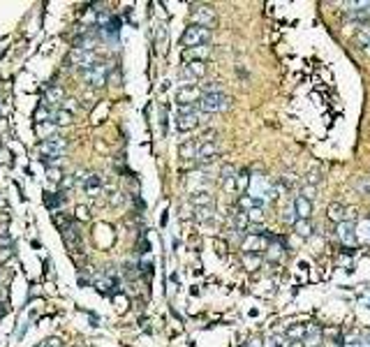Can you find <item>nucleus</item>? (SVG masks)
<instances>
[{"mask_svg":"<svg viewBox=\"0 0 370 347\" xmlns=\"http://www.w3.org/2000/svg\"><path fill=\"white\" fill-rule=\"evenodd\" d=\"M220 176H222V180H227V178H236V169H234V165H225L220 169Z\"/></svg>","mask_w":370,"mask_h":347,"instance_id":"72a5a7b5","label":"nucleus"},{"mask_svg":"<svg viewBox=\"0 0 370 347\" xmlns=\"http://www.w3.org/2000/svg\"><path fill=\"white\" fill-rule=\"evenodd\" d=\"M49 180H53V183H60V180H63V174H60L58 167H49Z\"/></svg>","mask_w":370,"mask_h":347,"instance_id":"c9c22d12","label":"nucleus"},{"mask_svg":"<svg viewBox=\"0 0 370 347\" xmlns=\"http://www.w3.org/2000/svg\"><path fill=\"white\" fill-rule=\"evenodd\" d=\"M338 239L340 243L347 248V252L354 254V248H356V227L351 222H340L338 225Z\"/></svg>","mask_w":370,"mask_h":347,"instance_id":"0eeeda50","label":"nucleus"},{"mask_svg":"<svg viewBox=\"0 0 370 347\" xmlns=\"http://www.w3.org/2000/svg\"><path fill=\"white\" fill-rule=\"evenodd\" d=\"M314 192H317V188H312V185H303V190H301V197L310 199V197H312Z\"/></svg>","mask_w":370,"mask_h":347,"instance_id":"a19ab883","label":"nucleus"},{"mask_svg":"<svg viewBox=\"0 0 370 347\" xmlns=\"http://www.w3.org/2000/svg\"><path fill=\"white\" fill-rule=\"evenodd\" d=\"M197 151H199L197 141H185L178 146V155L183 157V160H194V157H197Z\"/></svg>","mask_w":370,"mask_h":347,"instance_id":"a211bd4d","label":"nucleus"},{"mask_svg":"<svg viewBox=\"0 0 370 347\" xmlns=\"http://www.w3.org/2000/svg\"><path fill=\"white\" fill-rule=\"evenodd\" d=\"M229 106V97L225 93H208V95H201L199 100V109L203 114H215V111H225Z\"/></svg>","mask_w":370,"mask_h":347,"instance_id":"f03ea898","label":"nucleus"},{"mask_svg":"<svg viewBox=\"0 0 370 347\" xmlns=\"http://www.w3.org/2000/svg\"><path fill=\"white\" fill-rule=\"evenodd\" d=\"M5 310H7V308H5V303H0V317L5 315Z\"/></svg>","mask_w":370,"mask_h":347,"instance_id":"8fccbe9b","label":"nucleus"},{"mask_svg":"<svg viewBox=\"0 0 370 347\" xmlns=\"http://www.w3.org/2000/svg\"><path fill=\"white\" fill-rule=\"evenodd\" d=\"M116 303H118V308H127V299L125 296H116Z\"/></svg>","mask_w":370,"mask_h":347,"instance_id":"a18cd8bd","label":"nucleus"},{"mask_svg":"<svg viewBox=\"0 0 370 347\" xmlns=\"http://www.w3.org/2000/svg\"><path fill=\"white\" fill-rule=\"evenodd\" d=\"M305 180H308V183H305V185H312V188H317V183H319V180H322V178H319V174H314V171H310V174H308V178H305Z\"/></svg>","mask_w":370,"mask_h":347,"instance_id":"ea45409f","label":"nucleus"},{"mask_svg":"<svg viewBox=\"0 0 370 347\" xmlns=\"http://www.w3.org/2000/svg\"><path fill=\"white\" fill-rule=\"evenodd\" d=\"M12 254H14L12 245H0V264H5L7 259H12Z\"/></svg>","mask_w":370,"mask_h":347,"instance_id":"473e14b6","label":"nucleus"},{"mask_svg":"<svg viewBox=\"0 0 370 347\" xmlns=\"http://www.w3.org/2000/svg\"><path fill=\"white\" fill-rule=\"evenodd\" d=\"M356 40H359V44H361V46H368V44H370V26L361 28V32L356 35Z\"/></svg>","mask_w":370,"mask_h":347,"instance_id":"2f4dec72","label":"nucleus"},{"mask_svg":"<svg viewBox=\"0 0 370 347\" xmlns=\"http://www.w3.org/2000/svg\"><path fill=\"white\" fill-rule=\"evenodd\" d=\"M345 347H361V342L359 340H347V342H342Z\"/></svg>","mask_w":370,"mask_h":347,"instance_id":"de8ad7c7","label":"nucleus"},{"mask_svg":"<svg viewBox=\"0 0 370 347\" xmlns=\"http://www.w3.org/2000/svg\"><path fill=\"white\" fill-rule=\"evenodd\" d=\"M139 252H143V254L148 252V241H143V243H139Z\"/></svg>","mask_w":370,"mask_h":347,"instance_id":"09e8293b","label":"nucleus"},{"mask_svg":"<svg viewBox=\"0 0 370 347\" xmlns=\"http://www.w3.org/2000/svg\"><path fill=\"white\" fill-rule=\"evenodd\" d=\"M185 49H192V46H206L211 42V28H201V26H188L180 37Z\"/></svg>","mask_w":370,"mask_h":347,"instance_id":"f257e3e1","label":"nucleus"},{"mask_svg":"<svg viewBox=\"0 0 370 347\" xmlns=\"http://www.w3.org/2000/svg\"><path fill=\"white\" fill-rule=\"evenodd\" d=\"M248 185H250V174L248 171L236 174V190H248Z\"/></svg>","mask_w":370,"mask_h":347,"instance_id":"bb28decb","label":"nucleus"},{"mask_svg":"<svg viewBox=\"0 0 370 347\" xmlns=\"http://www.w3.org/2000/svg\"><path fill=\"white\" fill-rule=\"evenodd\" d=\"M254 206H259V204L254 202V199L250 197V194H243V197L238 199V211H245V213H248L250 208H254ZM259 208H262V206H259Z\"/></svg>","mask_w":370,"mask_h":347,"instance_id":"b1692460","label":"nucleus"},{"mask_svg":"<svg viewBox=\"0 0 370 347\" xmlns=\"http://www.w3.org/2000/svg\"><path fill=\"white\" fill-rule=\"evenodd\" d=\"M74 183H77V178H74V174H67L63 180H60V185H63L65 190H69V188H74Z\"/></svg>","mask_w":370,"mask_h":347,"instance_id":"e433bc0d","label":"nucleus"},{"mask_svg":"<svg viewBox=\"0 0 370 347\" xmlns=\"http://www.w3.org/2000/svg\"><path fill=\"white\" fill-rule=\"evenodd\" d=\"M206 74V63H188L180 69V79H197Z\"/></svg>","mask_w":370,"mask_h":347,"instance_id":"2eb2a0df","label":"nucleus"},{"mask_svg":"<svg viewBox=\"0 0 370 347\" xmlns=\"http://www.w3.org/2000/svg\"><path fill=\"white\" fill-rule=\"evenodd\" d=\"M194 217H197L199 222H206V220H211V217H213V208H211V206L197 208V211H194Z\"/></svg>","mask_w":370,"mask_h":347,"instance_id":"c85d7f7f","label":"nucleus"},{"mask_svg":"<svg viewBox=\"0 0 370 347\" xmlns=\"http://www.w3.org/2000/svg\"><path fill=\"white\" fill-rule=\"evenodd\" d=\"M208 56H211V49H208V46H192V49H185L183 51L185 65H188V63H203Z\"/></svg>","mask_w":370,"mask_h":347,"instance_id":"f8f14e48","label":"nucleus"},{"mask_svg":"<svg viewBox=\"0 0 370 347\" xmlns=\"http://www.w3.org/2000/svg\"><path fill=\"white\" fill-rule=\"evenodd\" d=\"M303 345L305 347H319L322 345V331L317 326H308V333L303 338Z\"/></svg>","mask_w":370,"mask_h":347,"instance_id":"aec40b11","label":"nucleus"},{"mask_svg":"<svg viewBox=\"0 0 370 347\" xmlns=\"http://www.w3.org/2000/svg\"><path fill=\"white\" fill-rule=\"evenodd\" d=\"M95 287H97L100 294H114L116 291V282L111 280V278H106V276H97L95 278Z\"/></svg>","mask_w":370,"mask_h":347,"instance_id":"6ab92c4d","label":"nucleus"},{"mask_svg":"<svg viewBox=\"0 0 370 347\" xmlns=\"http://www.w3.org/2000/svg\"><path fill=\"white\" fill-rule=\"evenodd\" d=\"M63 199H65V194H46L44 197V204L49 208H58L60 204H63Z\"/></svg>","mask_w":370,"mask_h":347,"instance_id":"cd10ccee","label":"nucleus"},{"mask_svg":"<svg viewBox=\"0 0 370 347\" xmlns=\"http://www.w3.org/2000/svg\"><path fill=\"white\" fill-rule=\"evenodd\" d=\"M53 120H55L58 125H67L69 120H72V111H65V109L53 111Z\"/></svg>","mask_w":370,"mask_h":347,"instance_id":"a878e982","label":"nucleus"},{"mask_svg":"<svg viewBox=\"0 0 370 347\" xmlns=\"http://www.w3.org/2000/svg\"><path fill=\"white\" fill-rule=\"evenodd\" d=\"M203 95H208V93H222V88H220V83L217 81H208V83H203Z\"/></svg>","mask_w":370,"mask_h":347,"instance_id":"f704fd0d","label":"nucleus"},{"mask_svg":"<svg viewBox=\"0 0 370 347\" xmlns=\"http://www.w3.org/2000/svg\"><path fill=\"white\" fill-rule=\"evenodd\" d=\"M100 185H102V178H100V176H97V174H90V176L86 178V183H83V188H86V190H97Z\"/></svg>","mask_w":370,"mask_h":347,"instance_id":"c756f323","label":"nucleus"},{"mask_svg":"<svg viewBox=\"0 0 370 347\" xmlns=\"http://www.w3.org/2000/svg\"><path fill=\"white\" fill-rule=\"evenodd\" d=\"M201 100V88L194 86V83H188V86H180L178 93H176V104H199Z\"/></svg>","mask_w":370,"mask_h":347,"instance_id":"39448f33","label":"nucleus"},{"mask_svg":"<svg viewBox=\"0 0 370 347\" xmlns=\"http://www.w3.org/2000/svg\"><path fill=\"white\" fill-rule=\"evenodd\" d=\"M192 26H201V28H211L215 23V9L211 5H192Z\"/></svg>","mask_w":370,"mask_h":347,"instance_id":"7ed1b4c3","label":"nucleus"},{"mask_svg":"<svg viewBox=\"0 0 370 347\" xmlns=\"http://www.w3.org/2000/svg\"><path fill=\"white\" fill-rule=\"evenodd\" d=\"M282 217H285V222H289V225H294V222H296V213H294V206H289V208H287V211H285V215H282Z\"/></svg>","mask_w":370,"mask_h":347,"instance_id":"4c0bfd02","label":"nucleus"},{"mask_svg":"<svg viewBox=\"0 0 370 347\" xmlns=\"http://www.w3.org/2000/svg\"><path fill=\"white\" fill-rule=\"evenodd\" d=\"M245 347H264V342H262V338H252V340H250Z\"/></svg>","mask_w":370,"mask_h":347,"instance_id":"c03bdc74","label":"nucleus"},{"mask_svg":"<svg viewBox=\"0 0 370 347\" xmlns=\"http://www.w3.org/2000/svg\"><path fill=\"white\" fill-rule=\"evenodd\" d=\"M243 266L248 271H254V268L262 266V254H254V252H243Z\"/></svg>","mask_w":370,"mask_h":347,"instance_id":"4be33fe9","label":"nucleus"},{"mask_svg":"<svg viewBox=\"0 0 370 347\" xmlns=\"http://www.w3.org/2000/svg\"><path fill=\"white\" fill-rule=\"evenodd\" d=\"M77 217L79 220H88V217H90V211H88L86 206H79L77 208Z\"/></svg>","mask_w":370,"mask_h":347,"instance_id":"79ce46f5","label":"nucleus"},{"mask_svg":"<svg viewBox=\"0 0 370 347\" xmlns=\"http://www.w3.org/2000/svg\"><path fill=\"white\" fill-rule=\"evenodd\" d=\"M217 153H220V146H217V141H203L199 143V151H197V160H211V157H215Z\"/></svg>","mask_w":370,"mask_h":347,"instance_id":"4468645a","label":"nucleus"},{"mask_svg":"<svg viewBox=\"0 0 370 347\" xmlns=\"http://www.w3.org/2000/svg\"><path fill=\"white\" fill-rule=\"evenodd\" d=\"M190 202H192L197 208H203V206H211L213 197H211V192H208V190H194V192L190 194Z\"/></svg>","mask_w":370,"mask_h":347,"instance_id":"f3484780","label":"nucleus"},{"mask_svg":"<svg viewBox=\"0 0 370 347\" xmlns=\"http://www.w3.org/2000/svg\"><path fill=\"white\" fill-rule=\"evenodd\" d=\"M201 120H206V116L199 114V111H192V114L185 116H176V127H178V132H190V130L199 127Z\"/></svg>","mask_w":370,"mask_h":347,"instance_id":"6e6552de","label":"nucleus"},{"mask_svg":"<svg viewBox=\"0 0 370 347\" xmlns=\"http://www.w3.org/2000/svg\"><path fill=\"white\" fill-rule=\"evenodd\" d=\"M106 72H109V69H106V65H92L90 69H86V72H83V77H86V81L90 83V86H95V88H100V86H104L106 81H109V77H106Z\"/></svg>","mask_w":370,"mask_h":347,"instance_id":"9d476101","label":"nucleus"},{"mask_svg":"<svg viewBox=\"0 0 370 347\" xmlns=\"http://www.w3.org/2000/svg\"><path fill=\"white\" fill-rule=\"evenodd\" d=\"M291 227H294V234H299L301 239H308V236L312 234V225H310V220H299V217H296V222Z\"/></svg>","mask_w":370,"mask_h":347,"instance_id":"412c9836","label":"nucleus"},{"mask_svg":"<svg viewBox=\"0 0 370 347\" xmlns=\"http://www.w3.org/2000/svg\"><path fill=\"white\" fill-rule=\"evenodd\" d=\"M268 236L266 234H248L243 239V252H254V254H259V252H264V250L268 248Z\"/></svg>","mask_w":370,"mask_h":347,"instance_id":"423d86ee","label":"nucleus"},{"mask_svg":"<svg viewBox=\"0 0 370 347\" xmlns=\"http://www.w3.org/2000/svg\"><path fill=\"white\" fill-rule=\"evenodd\" d=\"M7 222H9V213L3 211V213H0V225H7Z\"/></svg>","mask_w":370,"mask_h":347,"instance_id":"49530a36","label":"nucleus"},{"mask_svg":"<svg viewBox=\"0 0 370 347\" xmlns=\"http://www.w3.org/2000/svg\"><path fill=\"white\" fill-rule=\"evenodd\" d=\"M65 148H67V141H65L63 137H58V134H53V137H49L46 141H42L40 151L44 157H51V160H60L65 153Z\"/></svg>","mask_w":370,"mask_h":347,"instance_id":"20e7f679","label":"nucleus"},{"mask_svg":"<svg viewBox=\"0 0 370 347\" xmlns=\"http://www.w3.org/2000/svg\"><path fill=\"white\" fill-rule=\"evenodd\" d=\"M67 60L74 65H79V67L86 72V69H90L92 65H95V53H92V51H83V49H72L67 56Z\"/></svg>","mask_w":370,"mask_h":347,"instance_id":"1a4fd4ad","label":"nucleus"},{"mask_svg":"<svg viewBox=\"0 0 370 347\" xmlns=\"http://www.w3.org/2000/svg\"><path fill=\"white\" fill-rule=\"evenodd\" d=\"M192 111H197V106H194V104H178V116L192 114Z\"/></svg>","mask_w":370,"mask_h":347,"instance_id":"58836bf2","label":"nucleus"},{"mask_svg":"<svg viewBox=\"0 0 370 347\" xmlns=\"http://www.w3.org/2000/svg\"><path fill=\"white\" fill-rule=\"evenodd\" d=\"M326 215H328V220H333V222H347V208L342 206L340 202H331L328 204V208H326Z\"/></svg>","mask_w":370,"mask_h":347,"instance_id":"ddd939ff","label":"nucleus"},{"mask_svg":"<svg viewBox=\"0 0 370 347\" xmlns=\"http://www.w3.org/2000/svg\"><path fill=\"white\" fill-rule=\"evenodd\" d=\"M305 333H308V326H305V324H289L285 336H287V340H291V342H303Z\"/></svg>","mask_w":370,"mask_h":347,"instance_id":"dca6fc26","label":"nucleus"},{"mask_svg":"<svg viewBox=\"0 0 370 347\" xmlns=\"http://www.w3.org/2000/svg\"><path fill=\"white\" fill-rule=\"evenodd\" d=\"M225 190H227V192H234V190H236V178H227L225 180Z\"/></svg>","mask_w":370,"mask_h":347,"instance_id":"37998d69","label":"nucleus"},{"mask_svg":"<svg viewBox=\"0 0 370 347\" xmlns=\"http://www.w3.org/2000/svg\"><path fill=\"white\" fill-rule=\"evenodd\" d=\"M291 206H294V213L299 220H310V215H312V202L305 197H294V202H291Z\"/></svg>","mask_w":370,"mask_h":347,"instance_id":"9b49d317","label":"nucleus"},{"mask_svg":"<svg viewBox=\"0 0 370 347\" xmlns=\"http://www.w3.org/2000/svg\"><path fill=\"white\" fill-rule=\"evenodd\" d=\"M248 220H250V225H252V222H262L264 220V211L259 206L250 208V211H248Z\"/></svg>","mask_w":370,"mask_h":347,"instance_id":"7c9ffc66","label":"nucleus"},{"mask_svg":"<svg viewBox=\"0 0 370 347\" xmlns=\"http://www.w3.org/2000/svg\"><path fill=\"white\" fill-rule=\"evenodd\" d=\"M60 97H63V90H60L58 86H51L49 93H46V102H44V104L46 106H55L60 102Z\"/></svg>","mask_w":370,"mask_h":347,"instance_id":"5701e85b","label":"nucleus"},{"mask_svg":"<svg viewBox=\"0 0 370 347\" xmlns=\"http://www.w3.org/2000/svg\"><path fill=\"white\" fill-rule=\"evenodd\" d=\"M266 250H268V259H271V262H275V259L282 257V250H285V248H282V243L278 241V243H268Z\"/></svg>","mask_w":370,"mask_h":347,"instance_id":"393cba45","label":"nucleus"}]
</instances>
